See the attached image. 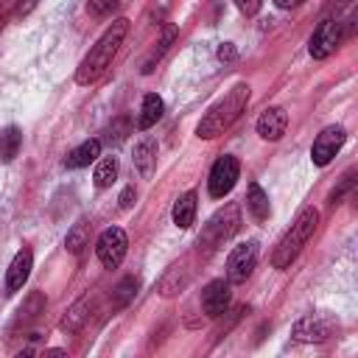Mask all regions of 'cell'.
<instances>
[{
  "label": "cell",
  "instance_id": "1",
  "mask_svg": "<svg viewBox=\"0 0 358 358\" xmlns=\"http://www.w3.org/2000/svg\"><path fill=\"white\" fill-rule=\"evenodd\" d=\"M126 34H129V20H126V17L115 20V22L101 34V39L90 48V53L81 59V64H78V70H76V84H81V87L95 84V81L106 73V67L112 64V59H115L117 48L123 45Z\"/></svg>",
  "mask_w": 358,
  "mask_h": 358
},
{
  "label": "cell",
  "instance_id": "2",
  "mask_svg": "<svg viewBox=\"0 0 358 358\" xmlns=\"http://www.w3.org/2000/svg\"><path fill=\"white\" fill-rule=\"evenodd\" d=\"M246 103H249V84H246V81H238L221 101H215V103L204 112V117H201L199 126H196V134H199L201 140H213V137L224 134V131L241 117V112L246 109Z\"/></svg>",
  "mask_w": 358,
  "mask_h": 358
},
{
  "label": "cell",
  "instance_id": "3",
  "mask_svg": "<svg viewBox=\"0 0 358 358\" xmlns=\"http://www.w3.org/2000/svg\"><path fill=\"white\" fill-rule=\"evenodd\" d=\"M316 227H319V210L316 207H302L299 215L294 218V224L280 238V243H277V249L271 255V266L274 268H288L299 257V252L305 249V243L313 238Z\"/></svg>",
  "mask_w": 358,
  "mask_h": 358
},
{
  "label": "cell",
  "instance_id": "4",
  "mask_svg": "<svg viewBox=\"0 0 358 358\" xmlns=\"http://www.w3.org/2000/svg\"><path fill=\"white\" fill-rule=\"evenodd\" d=\"M241 229V210L238 204H227L224 210H218L201 229L199 235V252L201 255H213L218 246H224V241H229L235 232Z\"/></svg>",
  "mask_w": 358,
  "mask_h": 358
},
{
  "label": "cell",
  "instance_id": "5",
  "mask_svg": "<svg viewBox=\"0 0 358 358\" xmlns=\"http://www.w3.org/2000/svg\"><path fill=\"white\" fill-rule=\"evenodd\" d=\"M344 25H347V20H341L338 14H327V17L316 25V31H313V36H310V45H308L310 56H313V59H327V56L338 48V42H341V36H344Z\"/></svg>",
  "mask_w": 358,
  "mask_h": 358
},
{
  "label": "cell",
  "instance_id": "6",
  "mask_svg": "<svg viewBox=\"0 0 358 358\" xmlns=\"http://www.w3.org/2000/svg\"><path fill=\"white\" fill-rule=\"evenodd\" d=\"M238 176H241L238 159H235L232 154H221V157L213 162V168H210V179H207L210 196H213V199H224V196L235 187Z\"/></svg>",
  "mask_w": 358,
  "mask_h": 358
},
{
  "label": "cell",
  "instance_id": "7",
  "mask_svg": "<svg viewBox=\"0 0 358 358\" xmlns=\"http://www.w3.org/2000/svg\"><path fill=\"white\" fill-rule=\"evenodd\" d=\"M126 249H129V238L120 227H109L98 235V243H95V255L101 260L103 268H117L126 257Z\"/></svg>",
  "mask_w": 358,
  "mask_h": 358
},
{
  "label": "cell",
  "instance_id": "8",
  "mask_svg": "<svg viewBox=\"0 0 358 358\" xmlns=\"http://www.w3.org/2000/svg\"><path fill=\"white\" fill-rule=\"evenodd\" d=\"M257 241H246V243H238L229 257H227V280L229 282H246V277L252 274L255 263H257Z\"/></svg>",
  "mask_w": 358,
  "mask_h": 358
},
{
  "label": "cell",
  "instance_id": "9",
  "mask_svg": "<svg viewBox=\"0 0 358 358\" xmlns=\"http://www.w3.org/2000/svg\"><path fill=\"white\" fill-rule=\"evenodd\" d=\"M344 140H347V131H344L341 126H327V129H322L319 137H316L313 145H310V159H313V165L324 168V165L338 154V148L344 145Z\"/></svg>",
  "mask_w": 358,
  "mask_h": 358
},
{
  "label": "cell",
  "instance_id": "10",
  "mask_svg": "<svg viewBox=\"0 0 358 358\" xmlns=\"http://www.w3.org/2000/svg\"><path fill=\"white\" fill-rule=\"evenodd\" d=\"M229 308V280H213L204 285L201 291V310L210 316V319H218L224 316Z\"/></svg>",
  "mask_w": 358,
  "mask_h": 358
},
{
  "label": "cell",
  "instance_id": "11",
  "mask_svg": "<svg viewBox=\"0 0 358 358\" xmlns=\"http://www.w3.org/2000/svg\"><path fill=\"white\" fill-rule=\"evenodd\" d=\"M285 129H288V112H285L282 106H268V109L257 117V134H260L263 140H268V143L280 140V137L285 134Z\"/></svg>",
  "mask_w": 358,
  "mask_h": 358
},
{
  "label": "cell",
  "instance_id": "12",
  "mask_svg": "<svg viewBox=\"0 0 358 358\" xmlns=\"http://www.w3.org/2000/svg\"><path fill=\"white\" fill-rule=\"evenodd\" d=\"M31 268H34V252H31V249H20V252L14 255L8 271H6V291H8V294H11V291H20V288L25 285Z\"/></svg>",
  "mask_w": 358,
  "mask_h": 358
},
{
  "label": "cell",
  "instance_id": "13",
  "mask_svg": "<svg viewBox=\"0 0 358 358\" xmlns=\"http://www.w3.org/2000/svg\"><path fill=\"white\" fill-rule=\"evenodd\" d=\"M90 310H92V299H90V296H81V299H76V302L70 305V310L64 313V319L59 322L62 333H78V330L87 324V319H90Z\"/></svg>",
  "mask_w": 358,
  "mask_h": 358
},
{
  "label": "cell",
  "instance_id": "14",
  "mask_svg": "<svg viewBox=\"0 0 358 358\" xmlns=\"http://www.w3.org/2000/svg\"><path fill=\"white\" fill-rule=\"evenodd\" d=\"M187 282H190V268H187V263H185V260H182V263H173V266L162 274V280H159V294H162V296H173V294H179Z\"/></svg>",
  "mask_w": 358,
  "mask_h": 358
},
{
  "label": "cell",
  "instance_id": "15",
  "mask_svg": "<svg viewBox=\"0 0 358 358\" xmlns=\"http://www.w3.org/2000/svg\"><path fill=\"white\" fill-rule=\"evenodd\" d=\"M131 159H134V168L140 171V176H143V179H148V176L154 173V162H157V143H154L151 137L140 140V143L134 145Z\"/></svg>",
  "mask_w": 358,
  "mask_h": 358
},
{
  "label": "cell",
  "instance_id": "16",
  "mask_svg": "<svg viewBox=\"0 0 358 358\" xmlns=\"http://www.w3.org/2000/svg\"><path fill=\"white\" fill-rule=\"evenodd\" d=\"M294 336H296L299 341H324V338L330 336V324L322 322V319H316V316H305V319L296 322Z\"/></svg>",
  "mask_w": 358,
  "mask_h": 358
},
{
  "label": "cell",
  "instance_id": "17",
  "mask_svg": "<svg viewBox=\"0 0 358 358\" xmlns=\"http://www.w3.org/2000/svg\"><path fill=\"white\" fill-rule=\"evenodd\" d=\"M98 154H101V140L92 137V140H84L81 145H76V148L64 157V165H67V168H84V165L95 162Z\"/></svg>",
  "mask_w": 358,
  "mask_h": 358
},
{
  "label": "cell",
  "instance_id": "18",
  "mask_svg": "<svg viewBox=\"0 0 358 358\" xmlns=\"http://www.w3.org/2000/svg\"><path fill=\"white\" fill-rule=\"evenodd\" d=\"M171 218H173V224H176L179 229H190V224H193V218H196V193H193V190L182 193V196L173 201Z\"/></svg>",
  "mask_w": 358,
  "mask_h": 358
},
{
  "label": "cell",
  "instance_id": "19",
  "mask_svg": "<svg viewBox=\"0 0 358 358\" xmlns=\"http://www.w3.org/2000/svg\"><path fill=\"white\" fill-rule=\"evenodd\" d=\"M162 112H165V103H162V98L157 95V92H148L145 98H143V106H140V115H137V129H151L159 117H162Z\"/></svg>",
  "mask_w": 358,
  "mask_h": 358
},
{
  "label": "cell",
  "instance_id": "20",
  "mask_svg": "<svg viewBox=\"0 0 358 358\" xmlns=\"http://www.w3.org/2000/svg\"><path fill=\"white\" fill-rule=\"evenodd\" d=\"M246 210L252 213L255 221H266L268 213H271V207H268V196L263 193V187H260L257 182H252L249 190H246Z\"/></svg>",
  "mask_w": 358,
  "mask_h": 358
},
{
  "label": "cell",
  "instance_id": "21",
  "mask_svg": "<svg viewBox=\"0 0 358 358\" xmlns=\"http://www.w3.org/2000/svg\"><path fill=\"white\" fill-rule=\"evenodd\" d=\"M20 145H22V131L17 126L0 129V162H11L20 154Z\"/></svg>",
  "mask_w": 358,
  "mask_h": 358
},
{
  "label": "cell",
  "instance_id": "22",
  "mask_svg": "<svg viewBox=\"0 0 358 358\" xmlns=\"http://www.w3.org/2000/svg\"><path fill=\"white\" fill-rule=\"evenodd\" d=\"M137 288H140V280H137V277H131V274L123 277V280L112 288V308H115V310L126 308V305L137 296Z\"/></svg>",
  "mask_w": 358,
  "mask_h": 358
},
{
  "label": "cell",
  "instance_id": "23",
  "mask_svg": "<svg viewBox=\"0 0 358 358\" xmlns=\"http://www.w3.org/2000/svg\"><path fill=\"white\" fill-rule=\"evenodd\" d=\"M92 179H95V187H101V190H103V187H112V182L117 179V159H115V157L98 159Z\"/></svg>",
  "mask_w": 358,
  "mask_h": 358
},
{
  "label": "cell",
  "instance_id": "24",
  "mask_svg": "<svg viewBox=\"0 0 358 358\" xmlns=\"http://www.w3.org/2000/svg\"><path fill=\"white\" fill-rule=\"evenodd\" d=\"M87 243H90V227H87L84 221L73 224V229H70V232H67V238H64V246H67V252H73V255H81Z\"/></svg>",
  "mask_w": 358,
  "mask_h": 358
},
{
  "label": "cell",
  "instance_id": "25",
  "mask_svg": "<svg viewBox=\"0 0 358 358\" xmlns=\"http://www.w3.org/2000/svg\"><path fill=\"white\" fill-rule=\"evenodd\" d=\"M173 36H176V28H173V25H168V28H165V34H162V39H159V45H157V48L151 50L148 62L143 64V73H151V70H154V62H159V56H162V53L168 50V45L173 42Z\"/></svg>",
  "mask_w": 358,
  "mask_h": 358
},
{
  "label": "cell",
  "instance_id": "26",
  "mask_svg": "<svg viewBox=\"0 0 358 358\" xmlns=\"http://www.w3.org/2000/svg\"><path fill=\"white\" fill-rule=\"evenodd\" d=\"M42 308H45V299H42V294H31V296H28V302H25V305L17 310V322H22V324H25L28 319H36Z\"/></svg>",
  "mask_w": 358,
  "mask_h": 358
},
{
  "label": "cell",
  "instance_id": "27",
  "mask_svg": "<svg viewBox=\"0 0 358 358\" xmlns=\"http://www.w3.org/2000/svg\"><path fill=\"white\" fill-rule=\"evenodd\" d=\"M117 3L120 0H87V11L92 17H106V14H112L117 8Z\"/></svg>",
  "mask_w": 358,
  "mask_h": 358
},
{
  "label": "cell",
  "instance_id": "28",
  "mask_svg": "<svg viewBox=\"0 0 358 358\" xmlns=\"http://www.w3.org/2000/svg\"><path fill=\"white\" fill-rule=\"evenodd\" d=\"M352 176H355V168H350V171L341 176V185H338V187L330 193V204H336V201H341V199H344V193H347V190L352 187V182H355Z\"/></svg>",
  "mask_w": 358,
  "mask_h": 358
},
{
  "label": "cell",
  "instance_id": "29",
  "mask_svg": "<svg viewBox=\"0 0 358 358\" xmlns=\"http://www.w3.org/2000/svg\"><path fill=\"white\" fill-rule=\"evenodd\" d=\"M235 6H238V11H241V14H246V17H255V14L260 11L263 0H235Z\"/></svg>",
  "mask_w": 358,
  "mask_h": 358
},
{
  "label": "cell",
  "instance_id": "30",
  "mask_svg": "<svg viewBox=\"0 0 358 358\" xmlns=\"http://www.w3.org/2000/svg\"><path fill=\"white\" fill-rule=\"evenodd\" d=\"M17 3H20V0H0V28H3V25H6V20L14 14Z\"/></svg>",
  "mask_w": 358,
  "mask_h": 358
},
{
  "label": "cell",
  "instance_id": "31",
  "mask_svg": "<svg viewBox=\"0 0 358 358\" xmlns=\"http://www.w3.org/2000/svg\"><path fill=\"white\" fill-rule=\"evenodd\" d=\"M134 199H137L134 185H126V187H123V193H120V207H123V210H129V207L134 204Z\"/></svg>",
  "mask_w": 358,
  "mask_h": 358
},
{
  "label": "cell",
  "instance_id": "32",
  "mask_svg": "<svg viewBox=\"0 0 358 358\" xmlns=\"http://www.w3.org/2000/svg\"><path fill=\"white\" fill-rule=\"evenodd\" d=\"M36 3H39V0H20L17 8H14V17H25V14H31V11L36 8Z\"/></svg>",
  "mask_w": 358,
  "mask_h": 358
},
{
  "label": "cell",
  "instance_id": "33",
  "mask_svg": "<svg viewBox=\"0 0 358 358\" xmlns=\"http://www.w3.org/2000/svg\"><path fill=\"white\" fill-rule=\"evenodd\" d=\"M235 56H238V53H235V45H232V42H224V45L218 48V59H221V62H232Z\"/></svg>",
  "mask_w": 358,
  "mask_h": 358
},
{
  "label": "cell",
  "instance_id": "34",
  "mask_svg": "<svg viewBox=\"0 0 358 358\" xmlns=\"http://www.w3.org/2000/svg\"><path fill=\"white\" fill-rule=\"evenodd\" d=\"M350 3H352V0H330V3H327V14H338V11L347 8Z\"/></svg>",
  "mask_w": 358,
  "mask_h": 358
},
{
  "label": "cell",
  "instance_id": "35",
  "mask_svg": "<svg viewBox=\"0 0 358 358\" xmlns=\"http://www.w3.org/2000/svg\"><path fill=\"white\" fill-rule=\"evenodd\" d=\"M302 0H274V6H280V8H296Z\"/></svg>",
  "mask_w": 358,
  "mask_h": 358
}]
</instances>
